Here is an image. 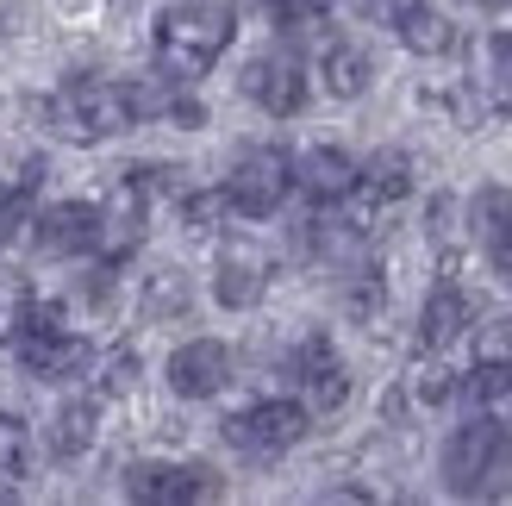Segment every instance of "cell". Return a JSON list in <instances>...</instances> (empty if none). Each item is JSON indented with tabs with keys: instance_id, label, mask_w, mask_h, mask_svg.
<instances>
[{
	"instance_id": "cell-29",
	"label": "cell",
	"mask_w": 512,
	"mask_h": 506,
	"mask_svg": "<svg viewBox=\"0 0 512 506\" xmlns=\"http://www.w3.org/2000/svg\"><path fill=\"white\" fill-rule=\"evenodd\" d=\"M25 457H32V438H25V419L0 413V469H25Z\"/></svg>"
},
{
	"instance_id": "cell-20",
	"label": "cell",
	"mask_w": 512,
	"mask_h": 506,
	"mask_svg": "<svg viewBox=\"0 0 512 506\" xmlns=\"http://www.w3.org/2000/svg\"><path fill=\"white\" fill-rule=\"evenodd\" d=\"M94 438H100V407L94 400H69V407H57V419H50V457L57 463L88 457Z\"/></svg>"
},
{
	"instance_id": "cell-22",
	"label": "cell",
	"mask_w": 512,
	"mask_h": 506,
	"mask_svg": "<svg viewBox=\"0 0 512 506\" xmlns=\"http://www.w3.org/2000/svg\"><path fill=\"white\" fill-rule=\"evenodd\" d=\"M394 32H400V44L413 50V57H444V50L456 44V25L431 7V0L413 7V13H394Z\"/></svg>"
},
{
	"instance_id": "cell-16",
	"label": "cell",
	"mask_w": 512,
	"mask_h": 506,
	"mask_svg": "<svg viewBox=\"0 0 512 506\" xmlns=\"http://www.w3.org/2000/svg\"><path fill=\"white\" fill-rule=\"evenodd\" d=\"M469 232L488 250V269L512 288V194L506 188H481L469 200Z\"/></svg>"
},
{
	"instance_id": "cell-3",
	"label": "cell",
	"mask_w": 512,
	"mask_h": 506,
	"mask_svg": "<svg viewBox=\"0 0 512 506\" xmlns=\"http://www.w3.org/2000/svg\"><path fill=\"white\" fill-rule=\"evenodd\" d=\"M444 488L456 500H506L512 494V425L500 413H475L450 432Z\"/></svg>"
},
{
	"instance_id": "cell-7",
	"label": "cell",
	"mask_w": 512,
	"mask_h": 506,
	"mask_svg": "<svg viewBox=\"0 0 512 506\" xmlns=\"http://www.w3.org/2000/svg\"><path fill=\"white\" fill-rule=\"evenodd\" d=\"M238 88H244L269 119H294V113L306 107V63H300V50H288V44L256 50V57L244 63V75H238Z\"/></svg>"
},
{
	"instance_id": "cell-6",
	"label": "cell",
	"mask_w": 512,
	"mask_h": 506,
	"mask_svg": "<svg viewBox=\"0 0 512 506\" xmlns=\"http://www.w3.org/2000/svg\"><path fill=\"white\" fill-rule=\"evenodd\" d=\"M406 194H413V157H406V150H381V157L356 163V182H350V194H344L350 232H375V225L388 219Z\"/></svg>"
},
{
	"instance_id": "cell-31",
	"label": "cell",
	"mask_w": 512,
	"mask_h": 506,
	"mask_svg": "<svg viewBox=\"0 0 512 506\" xmlns=\"http://www.w3.org/2000/svg\"><path fill=\"white\" fill-rule=\"evenodd\" d=\"M19 307H25V288L13 282V275H0V344L19 338Z\"/></svg>"
},
{
	"instance_id": "cell-24",
	"label": "cell",
	"mask_w": 512,
	"mask_h": 506,
	"mask_svg": "<svg viewBox=\"0 0 512 506\" xmlns=\"http://www.w3.org/2000/svg\"><path fill=\"white\" fill-rule=\"evenodd\" d=\"M481 88H488L494 113H512V32L488 38V75H481Z\"/></svg>"
},
{
	"instance_id": "cell-18",
	"label": "cell",
	"mask_w": 512,
	"mask_h": 506,
	"mask_svg": "<svg viewBox=\"0 0 512 506\" xmlns=\"http://www.w3.org/2000/svg\"><path fill=\"white\" fill-rule=\"evenodd\" d=\"M350 182H356V163L344 157L338 144H313L306 157H294V188L306 200H319V207H344Z\"/></svg>"
},
{
	"instance_id": "cell-15",
	"label": "cell",
	"mask_w": 512,
	"mask_h": 506,
	"mask_svg": "<svg viewBox=\"0 0 512 506\" xmlns=\"http://www.w3.org/2000/svg\"><path fill=\"white\" fill-rule=\"evenodd\" d=\"M450 394H456V375H450L444 363L419 357V363H413V369H406L400 382L388 388V400H381V413H388V425H400V419H413V413H431V407H444Z\"/></svg>"
},
{
	"instance_id": "cell-13",
	"label": "cell",
	"mask_w": 512,
	"mask_h": 506,
	"mask_svg": "<svg viewBox=\"0 0 512 506\" xmlns=\"http://www.w3.org/2000/svg\"><path fill=\"white\" fill-rule=\"evenodd\" d=\"M144 219H150V194H144V182H138V175H119L113 200L100 207L94 257H100V263H125V257L144 244Z\"/></svg>"
},
{
	"instance_id": "cell-4",
	"label": "cell",
	"mask_w": 512,
	"mask_h": 506,
	"mask_svg": "<svg viewBox=\"0 0 512 506\" xmlns=\"http://www.w3.org/2000/svg\"><path fill=\"white\" fill-rule=\"evenodd\" d=\"M313 425V407L306 400H288V394H269V400H250L244 413L225 419V444L244 450V457H281L294 450Z\"/></svg>"
},
{
	"instance_id": "cell-33",
	"label": "cell",
	"mask_w": 512,
	"mask_h": 506,
	"mask_svg": "<svg viewBox=\"0 0 512 506\" xmlns=\"http://www.w3.org/2000/svg\"><path fill=\"white\" fill-rule=\"evenodd\" d=\"M413 7H425V0H388V19L394 13H413Z\"/></svg>"
},
{
	"instance_id": "cell-19",
	"label": "cell",
	"mask_w": 512,
	"mask_h": 506,
	"mask_svg": "<svg viewBox=\"0 0 512 506\" xmlns=\"http://www.w3.org/2000/svg\"><path fill=\"white\" fill-rule=\"evenodd\" d=\"M319 82H325L331 100H363L369 82H375V57L363 44H350V38H331L325 57H319Z\"/></svg>"
},
{
	"instance_id": "cell-36",
	"label": "cell",
	"mask_w": 512,
	"mask_h": 506,
	"mask_svg": "<svg viewBox=\"0 0 512 506\" xmlns=\"http://www.w3.org/2000/svg\"><path fill=\"white\" fill-rule=\"evenodd\" d=\"M0 25H7V13H0Z\"/></svg>"
},
{
	"instance_id": "cell-11",
	"label": "cell",
	"mask_w": 512,
	"mask_h": 506,
	"mask_svg": "<svg viewBox=\"0 0 512 506\" xmlns=\"http://www.w3.org/2000/svg\"><path fill=\"white\" fill-rule=\"evenodd\" d=\"M269 275H275L269 250L250 244V238H232V244L219 250V263H213V300H219L225 313H250L256 300L269 294Z\"/></svg>"
},
{
	"instance_id": "cell-23",
	"label": "cell",
	"mask_w": 512,
	"mask_h": 506,
	"mask_svg": "<svg viewBox=\"0 0 512 506\" xmlns=\"http://www.w3.org/2000/svg\"><path fill=\"white\" fill-rule=\"evenodd\" d=\"M381 300H388V282H381L375 263L356 269L350 282H344V313H350L356 325H375V319H381Z\"/></svg>"
},
{
	"instance_id": "cell-2",
	"label": "cell",
	"mask_w": 512,
	"mask_h": 506,
	"mask_svg": "<svg viewBox=\"0 0 512 506\" xmlns=\"http://www.w3.org/2000/svg\"><path fill=\"white\" fill-rule=\"evenodd\" d=\"M44 125L63 144H107L119 132H132L138 113H132L125 82L94 75V69H75V75H63V82H57V94L44 100Z\"/></svg>"
},
{
	"instance_id": "cell-27",
	"label": "cell",
	"mask_w": 512,
	"mask_h": 506,
	"mask_svg": "<svg viewBox=\"0 0 512 506\" xmlns=\"http://www.w3.org/2000/svg\"><path fill=\"white\" fill-rule=\"evenodd\" d=\"M138 388V350L119 344L107 363H100V394H132Z\"/></svg>"
},
{
	"instance_id": "cell-12",
	"label": "cell",
	"mask_w": 512,
	"mask_h": 506,
	"mask_svg": "<svg viewBox=\"0 0 512 506\" xmlns=\"http://www.w3.org/2000/svg\"><path fill=\"white\" fill-rule=\"evenodd\" d=\"M19 369L32 375V382H75V375L94 369V344L82 332H63V325L19 332Z\"/></svg>"
},
{
	"instance_id": "cell-21",
	"label": "cell",
	"mask_w": 512,
	"mask_h": 506,
	"mask_svg": "<svg viewBox=\"0 0 512 506\" xmlns=\"http://www.w3.org/2000/svg\"><path fill=\"white\" fill-rule=\"evenodd\" d=\"M194 307V282L182 269H150L144 275V288H138V319L150 325H163V319H182Z\"/></svg>"
},
{
	"instance_id": "cell-17",
	"label": "cell",
	"mask_w": 512,
	"mask_h": 506,
	"mask_svg": "<svg viewBox=\"0 0 512 506\" xmlns=\"http://www.w3.org/2000/svg\"><path fill=\"white\" fill-rule=\"evenodd\" d=\"M475 325V300H469V288L456 282V275H444L438 288L425 294V313H419V344L425 350H444V344H456Z\"/></svg>"
},
{
	"instance_id": "cell-34",
	"label": "cell",
	"mask_w": 512,
	"mask_h": 506,
	"mask_svg": "<svg viewBox=\"0 0 512 506\" xmlns=\"http://www.w3.org/2000/svg\"><path fill=\"white\" fill-rule=\"evenodd\" d=\"M0 500H19V488H0Z\"/></svg>"
},
{
	"instance_id": "cell-14",
	"label": "cell",
	"mask_w": 512,
	"mask_h": 506,
	"mask_svg": "<svg viewBox=\"0 0 512 506\" xmlns=\"http://www.w3.org/2000/svg\"><path fill=\"white\" fill-rule=\"evenodd\" d=\"M94 238H100V207L94 200H57L32 219V238L44 257H94Z\"/></svg>"
},
{
	"instance_id": "cell-35",
	"label": "cell",
	"mask_w": 512,
	"mask_h": 506,
	"mask_svg": "<svg viewBox=\"0 0 512 506\" xmlns=\"http://www.w3.org/2000/svg\"><path fill=\"white\" fill-rule=\"evenodd\" d=\"M500 7H512V0H500Z\"/></svg>"
},
{
	"instance_id": "cell-32",
	"label": "cell",
	"mask_w": 512,
	"mask_h": 506,
	"mask_svg": "<svg viewBox=\"0 0 512 506\" xmlns=\"http://www.w3.org/2000/svg\"><path fill=\"white\" fill-rule=\"evenodd\" d=\"M431 238H438L444 250L456 244V200H444V194L431 200Z\"/></svg>"
},
{
	"instance_id": "cell-1",
	"label": "cell",
	"mask_w": 512,
	"mask_h": 506,
	"mask_svg": "<svg viewBox=\"0 0 512 506\" xmlns=\"http://www.w3.org/2000/svg\"><path fill=\"white\" fill-rule=\"evenodd\" d=\"M238 38V13L225 0H175V7L157 13V69L175 75V82H200Z\"/></svg>"
},
{
	"instance_id": "cell-5",
	"label": "cell",
	"mask_w": 512,
	"mask_h": 506,
	"mask_svg": "<svg viewBox=\"0 0 512 506\" xmlns=\"http://www.w3.org/2000/svg\"><path fill=\"white\" fill-rule=\"evenodd\" d=\"M294 188V157L281 144H256L238 157V169L225 175V200H232V213L244 219H269L281 213V200Z\"/></svg>"
},
{
	"instance_id": "cell-25",
	"label": "cell",
	"mask_w": 512,
	"mask_h": 506,
	"mask_svg": "<svg viewBox=\"0 0 512 506\" xmlns=\"http://www.w3.org/2000/svg\"><path fill=\"white\" fill-rule=\"evenodd\" d=\"M225 219H232V200H225V188H200V194L182 200V225H188V238H213Z\"/></svg>"
},
{
	"instance_id": "cell-26",
	"label": "cell",
	"mask_w": 512,
	"mask_h": 506,
	"mask_svg": "<svg viewBox=\"0 0 512 506\" xmlns=\"http://www.w3.org/2000/svg\"><path fill=\"white\" fill-rule=\"evenodd\" d=\"M463 394L475 400V407H500V400L512 394V363H475L469 382H463Z\"/></svg>"
},
{
	"instance_id": "cell-9",
	"label": "cell",
	"mask_w": 512,
	"mask_h": 506,
	"mask_svg": "<svg viewBox=\"0 0 512 506\" xmlns=\"http://www.w3.org/2000/svg\"><path fill=\"white\" fill-rule=\"evenodd\" d=\"M163 382L175 400H213L232 388V350L219 338H194V344H175L169 363H163Z\"/></svg>"
},
{
	"instance_id": "cell-30",
	"label": "cell",
	"mask_w": 512,
	"mask_h": 506,
	"mask_svg": "<svg viewBox=\"0 0 512 506\" xmlns=\"http://www.w3.org/2000/svg\"><path fill=\"white\" fill-rule=\"evenodd\" d=\"M475 363H512V319H494L475 338Z\"/></svg>"
},
{
	"instance_id": "cell-10",
	"label": "cell",
	"mask_w": 512,
	"mask_h": 506,
	"mask_svg": "<svg viewBox=\"0 0 512 506\" xmlns=\"http://www.w3.org/2000/svg\"><path fill=\"white\" fill-rule=\"evenodd\" d=\"M288 375L300 382V394H306V407H313V413H338L344 400H350V369L338 363V350H331L325 332H306L294 344Z\"/></svg>"
},
{
	"instance_id": "cell-28",
	"label": "cell",
	"mask_w": 512,
	"mask_h": 506,
	"mask_svg": "<svg viewBox=\"0 0 512 506\" xmlns=\"http://www.w3.org/2000/svg\"><path fill=\"white\" fill-rule=\"evenodd\" d=\"M275 25H288V32H306V25L325 19V0H263Z\"/></svg>"
},
{
	"instance_id": "cell-8",
	"label": "cell",
	"mask_w": 512,
	"mask_h": 506,
	"mask_svg": "<svg viewBox=\"0 0 512 506\" xmlns=\"http://www.w3.org/2000/svg\"><path fill=\"white\" fill-rule=\"evenodd\" d=\"M119 488L132 500H144V506H194V500H219L225 494V482L207 463H132Z\"/></svg>"
}]
</instances>
